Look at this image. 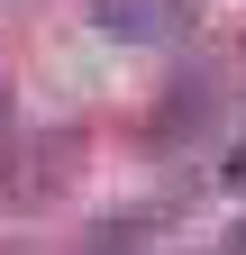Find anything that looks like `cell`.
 I'll return each mask as SVG.
<instances>
[{"label": "cell", "instance_id": "3", "mask_svg": "<svg viewBox=\"0 0 246 255\" xmlns=\"http://www.w3.org/2000/svg\"><path fill=\"white\" fill-rule=\"evenodd\" d=\"M0 119H9V91H0Z\"/></svg>", "mask_w": 246, "mask_h": 255}, {"label": "cell", "instance_id": "1", "mask_svg": "<svg viewBox=\"0 0 246 255\" xmlns=\"http://www.w3.org/2000/svg\"><path fill=\"white\" fill-rule=\"evenodd\" d=\"M173 18H182V0H91V27L101 37H128V46L173 37Z\"/></svg>", "mask_w": 246, "mask_h": 255}, {"label": "cell", "instance_id": "2", "mask_svg": "<svg viewBox=\"0 0 246 255\" xmlns=\"http://www.w3.org/2000/svg\"><path fill=\"white\" fill-rule=\"evenodd\" d=\"M219 182H228V191H246V137L228 146V164H219Z\"/></svg>", "mask_w": 246, "mask_h": 255}]
</instances>
